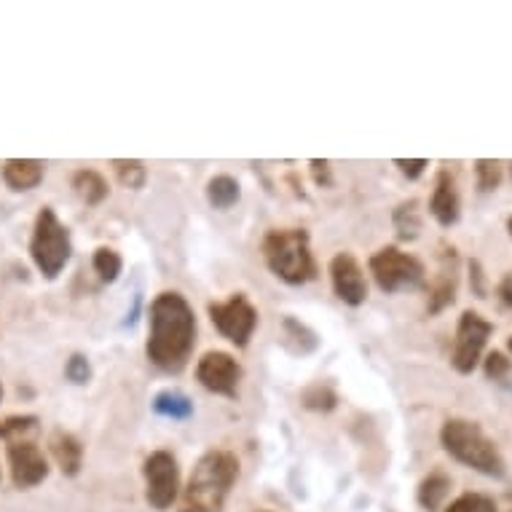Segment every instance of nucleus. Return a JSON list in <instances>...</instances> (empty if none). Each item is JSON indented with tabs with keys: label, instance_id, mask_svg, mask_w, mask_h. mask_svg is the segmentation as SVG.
Segmentation results:
<instances>
[{
	"label": "nucleus",
	"instance_id": "2",
	"mask_svg": "<svg viewBox=\"0 0 512 512\" xmlns=\"http://www.w3.org/2000/svg\"><path fill=\"white\" fill-rule=\"evenodd\" d=\"M239 478V459L231 451L212 448L196 462L188 486L180 491V512H223Z\"/></svg>",
	"mask_w": 512,
	"mask_h": 512
},
{
	"label": "nucleus",
	"instance_id": "18",
	"mask_svg": "<svg viewBox=\"0 0 512 512\" xmlns=\"http://www.w3.org/2000/svg\"><path fill=\"white\" fill-rule=\"evenodd\" d=\"M392 226H395L400 242H413V239H419L421 228H424L419 199H408V202L397 204L395 212H392Z\"/></svg>",
	"mask_w": 512,
	"mask_h": 512
},
{
	"label": "nucleus",
	"instance_id": "34",
	"mask_svg": "<svg viewBox=\"0 0 512 512\" xmlns=\"http://www.w3.org/2000/svg\"><path fill=\"white\" fill-rule=\"evenodd\" d=\"M496 293H499V301L512 309V271L510 274H504L502 282H499V287H496Z\"/></svg>",
	"mask_w": 512,
	"mask_h": 512
},
{
	"label": "nucleus",
	"instance_id": "22",
	"mask_svg": "<svg viewBox=\"0 0 512 512\" xmlns=\"http://www.w3.org/2000/svg\"><path fill=\"white\" fill-rule=\"evenodd\" d=\"M110 167L116 172L118 183L124 188H132V191H140L148 183V169L140 159H116L110 161Z\"/></svg>",
	"mask_w": 512,
	"mask_h": 512
},
{
	"label": "nucleus",
	"instance_id": "37",
	"mask_svg": "<svg viewBox=\"0 0 512 512\" xmlns=\"http://www.w3.org/2000/svg\"><path fill=\"white\" fill-rule=\"evenodd\" d=\"M0 400H3V384H0Z\"/></svg>",
	"mask_w": 512,
	"mask_h": 512
},
{
	"label": "nucleus",
	"instance_id": "10",
	"mask_svg": "<svg viewBox=\"0 0 512 512\" xmlns=\"http://www.w3.org/2000/svg\"><path fill=\"white\" fill-rule=\"evenodd\" d=\"M196 378L212 395L236 397L242 384V365L228 352H207L196 365Z\"/></svg>",
	"mask_w": 512,
	"mask_h": 512
},
{
	"label": "nucleus",
	"instance_id": "1",
	"mask_svg": "<svg viewBox=\"0 0 512 512\" xmlns=\"http://www.w3.org/2000/svg\"><path fill=\"white\" fill-rule=\"evenodd\" d=\"M196 346V314L180 293H159L148 311V360L164 373H180Z\"/></svg>",
	"mask_w": 512,
	"mask_h": 512
},
{
	"label": "nucleus",
	"instance_id": "36",
	"mask_svg": "<svg viewBox=\"0 0 512 512\" xmlns=\"http://www.w3.org/2000/svg\"><path fill=\"white\" fill-rule=\"evenodd\" d=\"M507 349H510V352H512V336H510V341H507Z\"/></svg>",
	"mask_w": 512,
	"mask_h": 512
},
{
	"label": "nucleus",
	"instance_id": "19",
	"mask_svg": "<svg viewBox=\"0 0 512 512\" xmlns=\"http://www.w3.org/2000/svg\"><path fill=\"white\" fill-rule=\"evenodd\" d=\"M448 491H451V478L443 470L429 472L419 486V504L427 512H437L448 499Z\"/></svg>",
	"mask_w": 512,
	"mask_h": 512
},
{
	"label": "nucleus",
	"instance_id": "33",
	"mask_svg": "<svg viewBox=\"0 0 512 512\" xmlns=\"http://www.w3.org/2000/svg\"><path fill=\"white\" fill-rule=\"evenodd\" d=\"M395 167L403 172L408 180H419L424 175V169L429 167L427 159H395Z\"/></svg>",
	"mask_w": 512,
	"mask_h": 512
},
{
	"label": "nucleus",
	"instance_id": "9",
	"mask_svg": "<svg viewBox=\"0 0 512 512\" xmlns=\"http://www.w3.org/2000/svg\"><path fill=\"white\" fill-rule=\"evenodd\" d=\"M145 499L153 510H169L180 496V467L169 451H153L143 464Z\"/></svg>",
	"mask_w": 512,
	"mask_h": 512
},
{
	"label": "nucleus",
	"instance_id": "17",
	"mask_svg": "<svg viewBox=\"0 0 512 512\" xmlns=\"http://www.w3.org/2000/svg\"><path fill=\"white\" fill-rule=\"evenodd\" d=\"M73 191H76L81 202L89 204V207H97V204L108 199L110 185L97 169H78L73 175Z\"/></svg>",
	"mask_w": 512,
	"mask_h": 512
},
{
	"label": "nucleus",
	"instance_id": "30",
	"mask_svg": "<svg viewBox=\"0 0 512 512\" xmlns=\"http://www.w3.org/2000/svg\"><path fill=\"white\" fill-rule=\"evenodd\" d=\"M483 370H486V378H491V381H504L512 373V360L504 352H491L483 362Z\"/></svg>",
	"mask_w": 512,
	"mask_h": 512
},
{
	"label": "nucleus",
	"instance_id": "13",
	"mask_svg": "<svg viewBox=\"0 0 512 512\" xmlns=\"http://www.w3.org/2000/svg\"><path fill=\"white\" fill-rule=\"evenodd\" d=\"M429 212L443 228L454 226L459 215H462V196H459V188H456V177L448 169L437 172L432 199H429Z\"/></svg>",
	"mask_w": 512,
	"mask_h": 512
},
{
	"label": "nucleus",
	"instance_id": "7",
	"mask_svg": "<svg viewBox=\"0 0 512 512\" xmlns=\"http://www.w3.org/2000/svg\"><path fill=\"white\" fill-rule=\"evenodd\" d=\"M212 325L220 330V336L228 338L234 346L250 344L252 333L258 328V309L252 306L244 293L231 295L228 301H215L207 306Z\"/></svg>",
	"mask_w": 512,
	"mask_h": 512
},
{
	"label": "nucleus",
	"instance_id": "21",
	"mask_svg": "<svg viewBox=\"0 0 512 512\" xmlns=\"http://www.w3.org/2000/svg\"><path fill=\"white\" fill-rule=\"evenodd\" d=\"M242 196V188L231 175H215L207 183V202L215 207V210H231Z\"/></svg>",
	"mask_w": 512,
	"mask_h": 512
},
{
	"label": "nucleus",
	"instance_id": "6",
	"mask_svg": "<svg viewBox=\"0 0 512 512\" xmlns=\"http://www.w3.org/2000/svg\"><path fill=\"white\" fill-rule=\"evenodd\" d=\"M370 274L384 293H400L408 287H419L424 282V263L397 247H381L370 258Z\"/></svg>",
	"mask_w": 512,
	"mask_h": 512
},
{
	"label": "nucleus",
	"instance_id": "14",
	"mask_svg": "<svg viewBox=\"0 0 512 512\" xmlns=\"http://www.w3.org/2000/svg\"><path fill=\"white\" fill-rule=\"evenodd\" d=\"M456 287H459V258H456L454 247H445L440 271L429 287V314H440L443 309H448L456 301Z\"/></svg>",
	"mask_w": 512,
	"mask_h": 512
},
{
	"label": "nucleus",
	"instance_id": "31",
	"mask_svg": "<svg viewBox=\"0 0 512 512\" xmlns=\"http://www.w3.org/2000/svg\"><path fill=\"white\" fill-rule=\"evenodd\" d=\"M309 167H311V177H314V183H317L319 188H330V185H333V172H330V161L311 159Z\"/></svg>",
	"mask_w": 512,
	"mask_h": 512
},
{
	"label": "nucleus",
	"instance_id": "26",
	"mask_svg": "<svg viewBox=\"0 0 512 512\" xmlns=\"http://www.w3.org/2000/svg\"><path fill=\"white\" fill-rule=\"evenodd\" d=\"M35 427H38L35 416H9L0 421V440H9V443L25 440V435H30Z\"/></svg>",
	"mask_w": 512,
	"mask_h": 512
},
{
	"label": "nucleus",
	"instance_id": "23",
	"mask_svg": "<svg viewBox=\"0 0 512 512\" xmlns=\"http://www.w3.org/2000/svg\"><path fill=\"white\" fill-rule=\"evenodd\" d=\"M92 266L94 271H97V277H100L105 285H113V282L121 277L124 261H121V255H118L113 247H97V250H94Z\"/></svg>",
	"mask_w": 512,
	"mask_h": 512
},
{
	"label": "nucleus",
	"instance_id": "28",
	"mask_svg": "<svg viewBox=\"0 0 512 512\" xmlns=\"http://www.w3.org/2000/svg\"><path fill=\"white\" fill-rule=\"evenodd\" d=\"M285 336L293 338L295 344H298V352L301 354L311 352V349H317V344H319L317 336H314V333H311L306 325H301V322L293 317L285 319Z\"/></svg>",
	"mask_w": 512,
	"mask_h": 512
},
{
	"label": "nucleus",
	"instance_id": "8",
	"mask_svg": "<svg viewBox=\"0 0 512 512\" xmlns=\"http://www.w3.org/2000/svg\"><path fill=\"white\" fill-rule=\"evenodd\" d=\"M494 333V325L486 317H480L478 311H464L456 325L454 352H451V365L456 373L470 376L472 370L478 368L480 357L486 352L488 338Z\"/></svg>",
	"mask_w": 512,
	"mask_h": 512
},
{
	"label": "nucleus",
	"instance_id": "4",
	"mask_svg": "<svg viewBox=\"0 0 512 512\" xmlns=\"http://www.w3.org/2000/svg\"><path fill=\"white\" fill-rule=\"evenodd\" d=\"M263 258L274 277L287 285H306L317 277V261L311 252L309 231L274 228L263 239Z\"/></svg>",
	"mask_w": 512,
	"mask_h": 512
},
{
	"label": "nucleus",
	"instance_id": "16",
	"mask_svg": "<svg viewBox=\"0 0 512 512\" xmlns=\"http://www.w3.org/2000/svg\"><path fill=\"white\" fill-rule=\"evenodd\" d=\"M43 172H46V167L38 159H9L0 169L3 183L9 185L11 191H17V194L38 188L43 180Z\"/></svg>",
	"mask_w": 512,
	"mask_h": 512
},
{
	"label": "nucleus",
	"instance_id": "5",
	"mask_svg": "<svg viewBox=\"0 0 512 512\" xmlns=\"http://www.w3.org/2000/svg\"><path fill=\"white\" fill-rule=\"evenodd\" d=\"M73 255V242L65 223L57 218L51 207H43L38 212L33 226V239H30V258L35 269L41 271L43 279H57Z\"/></svg>",
	"mask_w": 512,
	"mask_h": 512
},
{
	"label": "nucleus",
	"instance_id": "25",
	"mask_svg": "<svg viewBox=\"0 0 512 512\" xmlns=\"http://www.w3.org/2000/svg\"><path fill=\"white\" fill-rule=\"evenodd\" d=\"M504 167L502 161L496 159H478L475 161V180H478V188L483 194H491L502 185Z\"/></svg>",
	"mask_w": 512,
	"mask_h": 512
},
{
	"label": "nucleus",
	"instance_id": "20",
	"mask_svg": "<svg viewBox=\"0 0 512 512\" xmlns=\"http://www.w3.org/2000/svg\"><path fill=\"white\" fill-rule=\"evenodd\" d=\"M153 411L164 416V419L185 421L194 416V403L183 392H177V389H164V392L153 397Z\"/></svg>",
	"mask_w": 512,
	"mask_h": 512
},
{
	"label": "nucleus",
	"instance_id": "24",
	"mask_svg": "<svg viewBox=\"0 0 512 512\" xmlns=\"http://www.w3.org/2000/svg\"><path fill=\"white\" fill-rule=\"evenodd\" d=\"M301 403L303 408H309V411L317 413H330L338 405V395L328 384H311L301 392Z\"/></svg>",
	"mask_w": 512,
	"mask_h": 512
},
{
	"label": "nucleus",
	"instance_id": "27",
	"mask_svg": "<svg viewBox=\"0 0 512 512\" xmlns=\"http://www.w3.org/2000/svg\"><path fill=\"white\" fill-rule=\"evenodd\" d=\"M65 378H68L70 384H76V387H86L89 381H92V362L84 354H73L68 362H65Z\"/></svg>",
	"mask_w": 512,
	"mask_h": 512
},
{
	"label": "nucleus",
	"instance_id": "32",
	"mask_svg": "<svg viewBox=\"0 0 512 512\" xmlns=\"http://www.w3.org/2000/svg\"><path fill=\"white\" fill-rule=\"evenodd\" d=\"M470 285H472V293L478 295V298H488L486 271H483L480 261H475V258L470 261Z\"/></svg>",
	"mask_w": 512,
	"mask_h": 512
},
{
	"label": "nucleus",
	"instance_id": "35",
	"mask_svg": "<svg viewBox=\"0 0 512 512\" xmlns=\"http://www.w3.org/2000/svg\"><path fill=\"white\" fill-rule=\"evenodd\" d=\"M507 231H510V236H512V215L507 218Z\"/></svg>",
	"mask_w": 512,
	"mask_h": 512
},
{
	"label": "nucleus",
	"instance_id": "3",
	"mask_svg": "<svg viewBox=\"0 0 512 512\" xmlns=\"http://www.w3.org/2000/svg\"><path fill=\"white\" fill-rule=\"evenodd\" d=\"M445 454L486 478H504V456L486 429L470 419H448L440 429Z\"/></svg>",
	"mask_w": 512,
	"mask_h": 512
},
{
	"label": "nucleus",
	"instance_id": "11",
	"mask_svg": "<svg viewBox=\"0 0 512 512\" xmlns=\"http://www.w3.org/2000/svg\"><path fill=\"white\" fill-rule=\"evenodd\" d=\"M330 282H333V293L338 301L346 306H362L368 301V282H365V271L360 261L352 252H338L330 261Z\"/></svg>",
	"mask_w": 512,
	"mask_h": 512
},
{
	"label": "nucleus",
	"instance_id": "12",
	"mask_svg": "<svg viewBox=\"0 0 512 512\" xmlns=\"http://www.w3.org/2000/svg\"><path fill=\"white\" fill-rule=\"evenodd\" d=\"M11 480L17 488H35L49 478V462L33 440H14L9 443Z\"/></svg>",
	"mask_w": 512,
	"mask_h": 512
},
{
	"label": "nucleus",
	"instance_id": "15",
	"mask_svg": "<svg viewBox=\"0 0 512 512\" xmlns=\"http://www.w3.org/2000/svg\"><path fill=\"white\" fill-rule=\"evenodd\" d=\"M49 448L54 462L59 464L62 475L68 478H76L81 467H84V445L73 432H65V429H57L54 435L49 437Z\"/></svg>",
	"mask_w": 512,
	"mask_h": 512
},
{
	"label": "nucleus",
	"instance_id": "29",
	"mask_svg": "<svg viewBox=\"0 0 512 512\" xmlns=\"http://www.w3.org/2000/svg\"><path fill=\"white\" fill-rule=\"evenodd\" d=\"M445 512H496V504L486 494H462Z\"/></svg>",
	"mask_w": 512,
	"mask_h": 512
}]
</instances>
